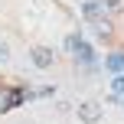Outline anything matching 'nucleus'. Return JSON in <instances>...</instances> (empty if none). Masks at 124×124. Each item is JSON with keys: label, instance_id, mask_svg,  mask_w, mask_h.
I'll return each mask as SVG.
<instances>
[{"label": "nucleus", "instance_id": "nucleus-1", "mask_svg": "<svg viewBox=\"0 0 124 124\" xmlns=\"http://www.w3.org/2000/svg\"><path fill=\"white\" fill-rule=\"evenodd\" d=\"M75 114H78V121H82V124H98V121H101V114H105V108H101L98 101H82V105L75 108Z\"/></svg>", "mask_w": 124, "mask_h": 124}, {"label": "nucleus", "instance_id": "nucleus-2", "mask_svg": "<svg viewBox=\"0 0 124 124\" xmlns=\"http://www.w3.org/2000/svg\"><path fill=\"white\" fill-rule=\"evenodd\" d=\"M72 56L78 59L82 65H85V69H95V49H92V46L85 43V39H78V43L72 46Z\"/></svg>", "mask_w": 124, "mask_h": 124}, {"label": "nucleus", "instance_id": "nucleus-3", "mask_svg": "<svg viewBox=\"0 0 124 124\" xmlns=\"http://www.w3.org/2000/svg\"><path fill=\"white\" fill-rule=\"evenodd\" d=\"M30 56H33V65H36V69H49L52 62H56L52 49H46V46H36V49H33Z\"/></svg>", "mask_w": 124, "mask_h": 124}, {"label": "nucleus", "instance_id": "nucleus-4", "mask_svg": "<svg viewBox=\"0 0 124 124\" xmlns=\"http://www.w3.org/2000/svg\"><path fill=\"white\" fill-rule=\"evenodd\" d=\"M82 16H85L88 23L101 20V16H105V7H101V0H85V3H82Z\"/></svg>", "mask_w": 124, "mask_h": 124}, {"label": "nucleus", "instance_id": "nucleus-5", "mask_svg": "<svg viewBox=\"0 0 124 124\" xmlns=\"http://www.w3.org/2000/svg\"><path fill=\"white\" fill-rule=\"evenodd\" d=\"M95 36H98V39H111V20H108V16L95 20Z\"/></svg>", "mask_w": 124, "mask_h": 124}, {"label": "nucleus", "instance_id": "nucleus-6", "mask_svg": "<svg viewBox=\"0 0 124 124\" xmlns=\"http://www.w3.org/2000/svg\"><path fill=\"white\" fill-rule=\"evenodd\" d=\"M105 65L111 69V72H124V52H111V56L105 59Z\"/></svg>", "mask_w": 124, "mask_h": 124}, {"label": "nucleus", "instance_id": "nucleus-7", "mask_svg": "<svg viewBox=\"0 0 124 124\" xmlns=\"http://www.w3.org/2000/svg\"><path fill=\"white\" fill-rule=\"evenodd\" d=\"M111 88H114V95H124V72H118V75H114Z\"/></svg>", "mask_w": 124, "mask_h": 124}, {"label": "nucleus", "instance_id": "nucleus-8", "mask_svg": "<svg viewBox=\"0 0 124 124\" xmlns=\"http://www.w3.org/2000/svg\"><path fill=\"white\" fill-rule=\"evenodd\" d=\"M78 39H82V33H78V30H75V33H69V36H65V52H72V46L78 43Z\"/></svg>", "mask_w": 124, "mask_h": 124}, {"label": "nucleus", "instance_id": "nucleus-9", "mask_svg": "<svg viewBox=\"0 0 124 124\" xmlns=\"http://www.w3.org/2000/svg\"><path fill=\"white\" fill-rule=\"evenodd\" d=\"M101 7H105V16H108V13H118L121 10V0H105Z\"/></svg>", "mask_w": 124, "mask_h": 124}, {"label": "nucleus", "instance_id": "nucleus-10", "mask_svg": "<svg viewBox=\"0 0 124 124\" xmlns=\"http://www.w3.org/2000/svg\"><path fill=\"white\" fill-rule=\"evenodd\" d=\"M36 95H39V98H46V95H56V88H52V85H46V88H36Z\"/></svg>", "mask_w": 124, "mask_h": 124}, {"label": "nucleus", "instance_id": "nucleus-11", "mask_svg": "<svg viewBox=\"0 0 124 124\" xmlns=\"http://www.w3.org/2000/svg\"><path fill=\"white\" fill-rule=\"evenodd\" d=\"M7 59H10V46L0 43V62H7Z\"/></svg>", "mask_w": 124, "mask_h": 124}]
</instances>
